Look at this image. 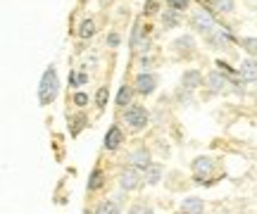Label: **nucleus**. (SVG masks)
Here are the masks:
<instances>
[{
	"label": "nucleus",
	"instance_id": "nucleus-13",
	"mask_svg": "<svg viewBox=\"0 0 257 214\" xmlns=\"http://www.w3.org/2000/svg\"><path fill=\"white\" fill-rule=\"evenodd\" d=\"M143 176L150 186H155L160 183V178H162V164H157V162H150L146 169H143Z\"/></svg>",
	"mask_w": 257,
	"mask_h": 214
},
{
	"label": "nucleus",
	"instance_id": "nucleus-30",
	"mask_svg": "<svg viewBox=\"0 0 257 214\" xmlns=\"http://www.w3.org/2000/svg\"><path fill=\"white\" fill-rule=\"evenodd\" d=\"M107 43H110L112 48H117L119 46V36H117V34H110V36H107Z\"/></svg>",
	"mask_w": 257,
	"mask_h": 214
},
{
	"label": "nucleus",
	"instance_id": "nucleus-23",
	"mask_svg": "<svg viewBox=\"0 0 257 214\" xmlns=\"http://www.w3.org/2000/svg\"><path fill=\"white\" fill-rule=\"evenodd\" d=\"M88 81V74H79V72H72L69 74V84L72 86H83Z\"/></svg>",
	"mask_w": 257,
	"mask_h": 214
},
{
	"label": "nucleus",
	"instance_id": "nucleus-5",
	"mask_svg": "<svg viewBox=\"0 0 257 214\" xmlns=\"http://www.w3.org/2000/svg\"><path fill=\"white\" fill-rule=\"evenodd\" d=\"M136 91L141 95H153L157 88V76L150 74V72H141V74L136 76Z\"/></svg>",
	"mask_w": 257,
	"mask_h": 214
},
{
	"label": "nucleus",
	"instance_id": "nucleus-4",
	"mask_svg": "<svg viewBox=\"0 0 257 214\" xmlns=\"http://www.w3.org/2000/svg\"><path fill=\"white\" fill-rule=\"evenodd\" d=\"M141 181H143V176H141L138 167H126L119 176V186H121V190H136L141 186Z\"/></svg>",
	"mask_w": 257,
	"mask_h": 214
},
{
	"label": "nucleus",
	"instance_id": "nucleus-29",
	"mask_svg": "<svg viewBox=\"0 0 257 214\" xmlns=\"http://www.w3.org/2000/svg\"><path fill=\"white\" fill-rule=\"evenodd\" d=\"M81 124H83L81 117H76V119H74V126H72V133H74V136L79 133V129H81Z\"/></svg>",
	"mask_w": 257,
	"mask_h": 214
},
{
	"label": "nucleus",
	"instance_id": "nucleus-3",
	"mask_svg": "<svg viewBox=\"0 0 257 214\" xmlns=\"http://www.w3.org/2000/svg\"><path fill=\"white\" fill-rule=\"evenodd\" d=\"M191 27L198 31V34H202V36H210L212 31L217 29V24H214V17H212L207 10H195L191 17Z\"/></svg>",
	"mask_w": 257,
	"mask_h": 214
},
{
	"label": "nucleus",
	"instance_id": "nucleus-14",
	"mask_svg": "<svg viewBox=\"0 0 257 214\" xmlns=\"http://www.w3.org/2000/svg\"><path fill=\"white\" fill-rule=\"evenodd\" d=\"M193 48H195V41H193V36H181L174 41V50L176 55H191Z\"/></svg>",
	"mask_w": 257,
	"mask_h": 214
},
{
	"label": "nucleus",
	"instance_id": "nucleus-24",
	"mask_svg": "<svg viewBox=\"0 0 257 214\" xmlns=\"http://www.w3.org/2000/svg\"><path fill=\"white\" fill-rule=\"evenodd\" d=\"M128 214H155V212H153V207H148L146 202H138V205H134L128 209Z\"/></svg>",
	"mask_w": 257,
	"mask_h": 214
},
{
	"label": "nucleus",
	"instance_id": "nucleus-19",
	"mask_svg": "<svg viewBox=\"0 0 257 214\" xmlns=\"http://www.w3.org/2000/svg\"><path fill=\"white\" fill-rule=\"evenodd\" d=\"M117 105H119V107L131 105V88H128V86H121L119 88V93H117Z\"/></svg>",
	"mask_w": 257,
	"mask_h": 214
},
{
	"label": "nucleus",
	"instance_id": "nucleus-9",
	"mask_svg": "<svg viewBox=\"0 0 257 214\" xmlns=\"http://www.w3.org/2000/svg\"><path fill=\"white\" fill-rule=\"evenodd\" d=\"M238 74L243 81H257V62L255 60H243L238 67Z\"/></svg>",
	"mask_w": 257,
	"mask_h": 214
},
{
	"label": "nucleus",
	"instance_id": "nucleus-7",
	"mask_svg": "<svg viewBox=\"0 0 257 214\" xmlns=\"http://www.w3.org/2000/svg\"><path fill=\"white\" fill-rule=\"evenodd\" d=\"M212 169H214V162H212L210 157L193 159V174H195V183H202V181L212 174Z\"/></svg>",
	"mask_w": 257,
	"mask_h": 214
},
{
	"label": "nucleus",
	"instance_id": "nucleus-20",
	"mask_svg": "<svg viewBox=\"0 0 257 214\" xmlns=\"http://www.w3.org/2000/svg\"><path fill=\"white\" fill-rule=\"evenodd\" d=\"M95 34V24H93L91 19H83L81 27H79V36L81 38H91Z\"/></svg>",
	"mask_w": 257,
	"mask_h": 214
},
{
	"label": "nucleus",
	"instance_id": "nucleus-1",
	"mask_svg": "<svg viewBox=\"0 0 257 214\" xmlns=\"http://www.w3.org/2000/svg\"><path fill=\"white\" fill-rule=\"evenodd\" d=\"M60 93V76H57L55 67H48L43 76H41V86H38V98L41 105H50Z\"/></svg>",
	"mask_w": 257,
	"mask_h": 214
},
{
	"label": "nucleus",
	"instance_id": "nucleus-26",
	"mask_svg": "<svg viewBox=\"0 0 257 214\" xmlns=\"http://www.w3.org/2000/svg\"><path fill=\"white\" fill-rule=\"evenodd\" d=\"M95 103H98V107H105V103H107V88H105V86L98 91V95H95Z\"/></svg>",
	"mask_w": 257,
	"mask_h": 214
},
{
	"label": "nucleus",
	"instance_id": "nucleus-2",
	"mask_svg": "<svg viewBox=\"0 0 257 214\" xmlns=\"http://www.w3.org/2000/svg\"><path fill=\"white\" fill-rule=\"evenodd\" d=\"M124 119H126V124L134 131H141V129H146L148 126L150 114H148V110L143 107V105H128L126 112H124Z\"/></svg>",
	"mask_w": 257,
	"mask_h": 214
},
{
	"label": "nucleus",
	"instance_id": "nucleus-28",
	"mask_svg": "<svg viewBox=\"0 0 257 214\" xmlns=\"http://www.w3.org/2000/svg\"><path fill=\"white\" fill-rule=\"evenodd\" d=\"M217 67H219V72H224V74H233V69H231L229 65H226V62H217Z\"/></svg>",
	"mask_w": 257,
	"mask_h": 214
},
{
	"label": "nucleus",
	"instance_id": "nucleus-22",
	"mask_svg": "<svg viewBox=\"0 0 257 214\" xmlns=\"http://www.w3.org/2000/svg\"><path fill=\"white\" fill-rule=\"evenodd\" d=\"M240 46L245 48L250 55H257V38H240Z\"/></svg>",
	"mask_w": 257,
	"mask_h": 214
},
{
	"label": "nucleus",
	"instance_id": "nucleus-10",
	"mask_svg": "<svg viewBox=\"0 0 257 214\" xmlns=\"http://www.w3.org/2000/svg\"><path fill=\"white\" fill-rule=\"evenodd\" d=\"M121 140H124V136H121L119 126H110L107 136H105V150H117L121 145Z\"/></svg>",
	"mask_w": 257,
	"mask_h": 214
},
{
	"label": "nucleus",
	"instance_id": "nucleus-16",
	"mask_svg": "<svg viewBox=\"0 0 257 214\" xmlns=\"http://www.w3.org/2000/svg\"><path fill=\"white\" fill-rule=\"evenodd\" d=\"M105 186V174L100 169H93L91 176H88V190H100Z\"/></svg>",
	"mask_w": 257,
	"mask_h": 214
},
{
	"label": "nucleus",
	"instance_id": "nucleus-8",
	"mask_svg": "<svg viewBox=\"0 0 257 214\" xmlns=\"http://www.w3.org/2000/svg\"><path fill=\"white\" fill-rule=\"evenodd\" d=\"M207 86H210L214 93H221V91H226V86H229V74H221V72H212L207 76Z\"/></svg>",
	"mask_w": 257,
	"mask_h": 214
},
{
	"label": "nucleus",
	"instance_id": "nucleus-18",
	"mask_svg": "<svg viewBox=\"0 0 257 214\" xmlns=\"http://www.w3.org/2000/svg\"><path fill=\"white\" fill-rule=\"evenodd\" d=\"M95 214H121V212H119V205H117V202L107 200V202H100V205L95 207Z\"/></svg>",
	"mask_w": 257,
	"mask_h": 214
},
{
	"label": "nucleus",
	"instance_id": "nucleus-25",
	"mask_svg": "<svg viewBox=\"0 0 257 214\" xmlns=\"http://www.w3.org/2000/svg\"><path fill=\"white\" fill-rule=\"evenodd\" d=\"M167 5L172 10H176V12H181V10H186L191 5V0H167Z\"/></svg>",
	"mask_w": 257,
	"mask_h": 214
},
{
	"label": "nucleus",
	"instance_id": "nucleus-15",
	"mask_svg": "<svg viewBox=\"0 0 257 214\" xmlns=\"http://www.w3.org/2000/svg\"><path fill=\"white\" fill-rule=\"evenodd\" d=\"M131 162H134V167L138 169H146L148 164H150V152H148L146 148H138L131 152Z\"/></svg>",
	"mask_w": 257,
	"mask_h": 214
},
{
	"label": "nucleus",
	"instance_id": "nucleus-6",
	"mask_svg": "<svg viewBox=\"0 0 257 214\" xmlns=\"http://www.w3.org/2000/svg\"><path fill=\"white\" fill-rule=\"evenodd\" d=\"M207 41H210L212 48H217V50H224V48H229L231 43H233V34H231L229 29H214L210 36H207Z\"/></svg>",
	"mask_w": 257,
	"mask_h": 214
},
{
	"label": "nucleus",
	"instance_id": "nucleus-11",
	"mask_svg": "<svg viewBox=\"0 0 257 214\" xmlns=\"http://www.w3.org/2000/svg\"><path fill=\"white\" fill-rule=\"evenodd\" d=\"M202 209H205V202L195 195L186 197L184 202H181V212L184 214H202Z\"/></svg>",
	"mask_w": 257,
	"mask_h": 214
},
{
	"label": "nucleus",
	"instance_id": "nucleus-17",
	"mask_svg": "<svg viewBox=\"0 0 257 214\" xmlns=\"http://www.w3.org/2000/svg\"><path fill=\"white\" fill-rule=\"evenodd\" d=\"M162 24H165V29H174V27H179V12L176 10H165L162 12Z\"/></svg>",
	"mask_w": 257,
	"mask_h": 214
},
{
	"label": "nucleus",
	"instance_id": "nucleus-31",
	"mask_svg": "<svg viewBox=\"0 0 257 214\" xmlns=\"http://www.w3.org/2000/svg\"><path fill=\"white\" fill-rule=\"evenodd\" d=\"M155 10H157V3H155V0H148V5H146V12H148V15H153Z\"/></svg>",
	"mask_w": 257,
	"mask_h": 214
},
{
	"label": "nucleus",
	"instance_id": "nucleus-12",
	"mask_svg": "<svg viewBox=\"0 0 257 214\" xmlns=\"http://www.w3.org/2000/svg\"><path fill=\"white\" fill-rule=\"evenodd\" d=\"M181 84H184V88L193 91V88L202 86V74L198 69H188V72H184V76H181Z\"/></svg>",
	"mask_w": 257,
	"mask_h": 214
},
{
	"label": "nucleus",
	"instance_id": "nucleus-21",
	"mask_svg": "<svg viewBox=\"0 0 257 214\" xmlns=\"http://www.w3.org/2000/svg\"><path fill=\"white\" fill-rule=\"evenodd\" d=\"M217 12H233V0H214Z\"/></svg>",
	"mask_w": 257,
	"mask_h": 214
},
{
	"label": "nucleus",
	"instance_id": "nucleus-27",
	"mask_svg": "<svg viewBox=\"0 0 257 214\" xmlns=\"http://www.w3.org/2000/svg\"><path fill=\"white\" fill-rule=\"evenodd\" d=\"M74 105H76V107H83V105H88V95L81 93V91H79V93H74Z\"/></svg>",
	"mask_w": 257,
	"mask_h": 214
}]
</instances>
